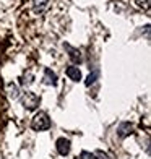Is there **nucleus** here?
Wrapping results in <instances>:
<instances>
[{"mask_svg":"<svg viewBox=\"0 0 151 159\" xmlns=\"http://www.w3.org/2000/svg\"><path fill=\"white\" fill-rule=\"evenodd\" d=\"M44 83L49 84V86H55L57 84V75L50 68H44Z\"/></svg>","mask_w":151,"mask_h":159,"instance_id":"obj_7","label":"nucleus"},{"mask_svg":"<svg viewBox=\"0 0 151 159\" xmlns=\"http://www.w3.org/2000/svg\"><path fill=\"white\" fill-rule=\"evenodd\" d=\"M93 159H109V156H107L104 151H101V149H98L94 154H93Z\"/></svg>","mask_w":151,"mask_h":159,"instance_id":"obj_11","label":"nucleus"},{"mask_svg":"<svg viewBox=\"0 0 151 159\" xmlns=\"http://www.w3.org/2000/svg\"><path fill=\"white\" fill-rule=\"evenodd\" d=\"M55 146H57V151H59L60 156H67L70 153V149H71L70 140H67V138H59L57 143H55Z\"/></svg>","mask_w":151,"mask_h":159,"instance_id":"obj_3","label":"nucleus"},{"mask_svg":"<svg viewBox=\"0 0 151 159\" xmlns=\"http://www.w3.org/2000/svg\"><path fill=\"white\" fill-rule=\"evenodd\" d=\"M33 2H34V10L41 11L42 8H44V5L47 3V0H33Z\"/></svg>","mask_w":151,"mask_h":159,"instance_id":"obj_9","label":"nucleus"},{"mask_svg":"<svg viewBox=\"0 0 151 159\" xmlns=\"http://www.w3.org/2000/svg\"><path fill=\"white\" fill-rule=\"evenodd\" d=\"M31 128L36 132H44L50 128V119L46 112H38L31 120Z\"/></svg>","mask_w":151,"mask_h":159,"instance_id":"obj_1","label":"nucleus"},{"mask_svg":"<svg viewBox=\"0 0 151 159\" xmlns=\"http://www.w3.org/2000/svg\"><path fill=\"white\" fill-rule=\"evenodd\" d=\"M96 78H98V71H93V73H89V76L86 78V81H85V84H86V86H91L93 83L96 81Z\"/></svg>","mask_w":151,"mask_h":159,"instance_id":"obj_10","label":"nucleus"},{"mask_svg":"<svg viewBox=\"0 0 151 159\" xmlns=\"http://www.w3.org/2000/svg\"><path fill=\"white\" fill-rule=\"evenodd\" d=\"M132 133H133V125L130 124V122H122V124L119 125V128H117L119 138H127V136H130Z\"/></svg>","mask_w":151,"mask_h":159,"instance_id":"obj_4","label":"nucleus"},{"mask_svg":"<svg viewBox=\"0 0 151 159\" xmlns=\"http://www.w3.org/2000/svg\"><path fill=\"white\" fill-rule=\"evenodd\" d=\"M8 96H10V99H18L20 98V89H18L16 84H13V83L8 84Z\"/></svg>","mask_w":151,"mask_h":159,"instance_id":"obj_8","label":"nucleus"},{"mask_svg":"<svg viewBox=\"0 0 151 159\" xmlns=\"http://www.w3.org/2000/svg\"><path fill=\"white\" fill-rule=\"evenodd\" d=\"M65 73H67V76L71 80V81H80L81 80V71H80V68H78L76 65H70V67H67Z\"/></svg>","mask_w":151,"mask_h":159,"instance_id":"obj_5","label":"nucleus"},{"mask_svg":"<svg viewBox=\"0 0 151 159\" xmlns=\"http://www.w3.org/2000/svg\"><path fill=\"white\" fill-rule=\"evenodd\" d=\"M39 102H41L39 96L34 94V93H31V91H26L25 94L21 96V104H23V107L26 111H34L36 107L39 106Z\"/></svg>","mask_w":151,"mask_h":159,"instance_id":"obj_2","label":"nucleus"},{"mask_svg":"<svg viewBox=\"0 0 151 159\" xmlns=\"http://www.w3.org/2000/svg\"><path fill=\"white\" fill-rule=\"evenodd\" d=\"M78 159H93V154L89 153V151H81Z\"/></svg>","mask_w":151,"mask_h":159,"instance_id":"obj_12","label":"nucleus"},{"mask_svg":"<svg viewBox=\"0 0 151 159\" xmlns=\"http://www.w3.org/2000/svg\"><path fill=\"white\" fill-rule=\"evenodd\" d=\"M63 47H65L68 50V55H70V60L73 62V63H81V54H80V50H76L75 47H71L68 44H63Z\"/></svg>","mask_w":151,"mask_h":159,"instance_id":"obj_6","label":"nucleus"}]
</instances>
